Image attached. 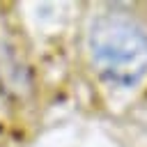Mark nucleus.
<instances>
[{
	"mask_svg": "<svg viewBox=\"0 0 147 147\" xmlns=\"http://www.w3.org/2000/svg\"><path fill=\"white\" fill-rule=\"evenodd\" d=\"M94 69L115 87H133L147 76V30L129 14H99L87 32Z\"/></svg>",
	"mask_w": 147,
	"mask_h": 147,
	"instance_id": "nucleus-1",
	"label": "nucleus"
}]
</instances>
